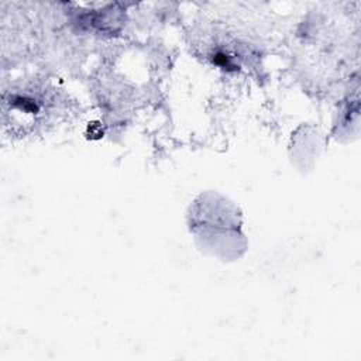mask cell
<instances>
[{
    "instance_id": "6da1fadb",
    "label": "cell",
    "mask_w": 361,
    "mask_h": 361,
    "mask_svg": "<svg viewBox=\"0 0 361 361\" xmlns=\"http://www.w3.org/2000/svg\"><path fill=\"white\" fill-rule=\"evenodd\" d=\"M188 227L199 250L220 261H235L247 250L241 212L220 193L206 192L195 199Z\"/></svg>"
}]
</instances>
